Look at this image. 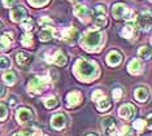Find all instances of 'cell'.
<instances>
[{
    "label": "cell",
    "instance_id": "8",
    "mask_svg": "<svg viewBox=\"0 0 152 136\" xmlns=\"http://www.w3.org/2000/svg\"><path fill=\"white\" fill-rule=\"evenodd\" d=\"M118 114L121 118H124V119H126V121H130V119H133V117L137 114V109H135V106L131 105V104H124V105L120 108Z\"/></svg>",
    "mask_w": 152,
    "mask_h": 136
},
{
    "label": "cell",
    "instance_id": "37",
    "mask_svg": "<svg viewBox=\"0 0 152 136\" xmlns=\"http://www.w3.org/2000/svg\"><path fill=\"white\" fill-rule=\"evenodd\" d=\"M16 0H3V4H4V7H7V8H9V7H12L13 4H15Z\"/></svg>",
    "mask_w": 152,
    "mask_h": 136
},
{
    "label": "cell",
    "instance_id": "10",
    "mask_svg": "<svg viewBox=\"0 0 152 136\" xmlns=\"http://www.w3.org/2000/svg\"><path fill=\"white\" fill-rule=\"evenodd\" d=\"M82 101V93L79 91H73V92L68 93L66 96V105L68 108H74L81 104Z\"/></svg>",
    "mask_w": 152,
    "mask_h": 136
},
{
    "label": "cell",
    "instance_id": "40",
    "mask_svg": "<svg viewBox=\"0 0 152 136\" xmlns=\"http://www.w3.org/2000/svg\"><path fill=\"white\" fill-rule=\"evenodd\" d=\"M1 29H3V22L0 21V30H1Z\"/></svg>",
    "mask_w": 152,
    "mask_h": 136
},
{
    "label": "cell",
    "instance_id": "29",
    "mask_svg": "<svg viewBox=\"0 0 152 136\" xmlns=\"http://www.w3.org/2000/svg\"><path fill=\"white\" fill-rule=\"evenodd\" d=\"M21 26L25 29L26 31H31L33 30V21L30 18H23L21 21Z\"/></svg>",
    "mask_w": 152,
    "mask_h": 136
},
{
    "label": "cell",
    "instance_id": "30",
    "mask_svg": "<svg viewBox=\"0 0 152 136\" xmlns=\"http://www.w3.org/2000/svg\"><path fill=\"white\" fill-rule=\"evenodd\" d=\"M92 100H94L95 101V103H98V101L99 100H102V99H104V97H107L105 96V93L104 92H103V91L102 89H96L95 91V92L94 93H92Z\"/></svg>",
    "mask_w": 152,
    "mask_h": 136
},
{
    "label": "cell",
    "instance_id": "28",
    "mask_svg": "<svg viewBox=\"0 0 152 136\" xmlns=\"http://www.w3.org/2000/svg\"><path fill=\"white\" fill-rule=\"evenodd\" d=\"M11 68V60L7 56L0 57V69H9Z\"/></svg>",
    "mask_w": 152,
    "mask_h": 136
},
{
    "label": "cell",
    "instance_id": "17",
    "mask_svg": "<svg viewBox=\"0 0 152 136\" xmlns=\"http://www.w3.org/2000/svg\"><path fill=\"white\" fill-rule=\"evenodd\" d=\"M137 34V25L133 22H129L127 25L124 27L122 30H121V36L126 38V39H131V38H134Z\"/></svg>",
    "mask_w": 152,
    "mask_h": 136
},
{
    "label": "cell",
    "instance_id": "6",
    "mask_svg": "<svg viewBox=\"0 0 152 136\" xmlns=\"http://www.w3.org/2000/svg\"><path fill=\"white\" fill-rule=\"evenodd\" d=\"M46 78H34L29 82L27 84V88H29L30 92L34 93H40L43 92V89L46 88Z\"/></svg>",
    "mask_w": 152,
    "mask_h": 136
},
{
    "label": "cell",
    "instance_id": "19",
    "mask_svg": "<svg viewBox=\"0 0 152 136\" xmlns=\"http://www.w3.org/2000/svg\"><path fill=\"white\" fill-rule=\"evenodd\" d=\"M121 61H122V56L117 51L109 52L108 56H107V62H108L109 66H117L121 64Z\"/></svg>",
    "mask_w": 152,
    "mask_h": 136
},
{
    "label": "cell",
    "instance_id": "35",
    "mask_svg": "<svg viewBox=\"0 0 152 136\" xmlns=\"http://www.w3.org/2000/svg\"><path fill=\"white\" fill-rule=\"evenodd\" d=\"M121 96H122V91H121L120 88L113 89V99H115V100H120Z\"/></svg>",
    "mask_w": 152,
    "mask_h": 136
},
{
    "label": "cell",
    "instance_id": "39",
    "mask_svg": "<svg viewBox=\"0 0 152 136\" xmlns=\"http://www.w3.org/2000/svg\"><path fill=\"white\" fill-rule=\"evenodd\" d=\"M3 95H4V87L0 84V96H3Z\"/></svg>",
    "mask_w": 152,
    "mask_h": 136
},
{
    "label": "cell",
    "instance_id": "5",
    "mask_svg": "<svg viewBox=\"0 0 152 136\" xmlns=\"http://www.w3.org/2000/svg\"><path fill=\"white\" fill-rule=\"evenodd\" d=\"M107 9L104 5H96L95 8V17H94V23L99 27H103L107 25Z\"/></svg>",
    "mask_w": 152,
    "mask_h": 136
},
{
    "label": "cell",
    "instance_id": "4",
    "mask_svg": "<svg viewBox=\"0 0 152 136\" xmlns=\"http://www.w3.org/2000/svg\"><path fill=\"white\" fill-rule=\"evenodd\" d=\"M102 127L104 131V136H120V132L117 130L116 122L113 118L107 117L102 121Z\"/></svg>",
    "mask_w": 152,
    "mask_h": 136
},
{
    "label": "cell",
    "instance_id": "38",
    "mask_svg": "<svg viewBox=\"0 0 152 136\" xmlns=\"http://www.w3.org/2000/svg\"><path fill=\"white\" fill-rule=\"evenodd\" d=\"M13 136H30V134H29V130H25L22 132H16Z\"/></svg>",
    "mask_w": 152,
    "mask_h": 136
},
{
    "label": "cell",
    "instance_id": "32",
    "mask_svg": "<svg viewBox=\"0 0 152 136\" xmlns=\"http://www.w3.org/2000/svg\"><path fill=\"white\" fill-rule=\"evenodd\" d=\"M144 127H146V121H143V119H138L134 122V128H135L137 131H143L144 130Z\"/></svg>",
    "mask_w": 152,
    "mask_h": 136
},
{
    "label": "cell",
    "instance_id": "7",
    "mask_svg": "<svg viewBox=\"0 0 152 136\" xmlns=\"http://www.w3.org/2000/svg\"><path fill=\"white\" fill-rule=\"evenodd\" d=\"M33 56L31 55H29V53H26V52H20V53H17L16 56V62H17V65L20 66V68H22V69H27V68H30L33 64Z\"/></svg>",
    "mask_w": 152,
    "mask_h": 136
},
{
    "label": "cell",
    "instance_id": "31",
    "mask_svg": "<svg viewBox=\"0 0 152 136\" xmlns=\"http://www.w3.org/2000/svg\"><path fill=\"white\" fill-rule=\"evenodd\" d=\"M7 117H8V108H7V105L0 103V121H4Z\"/></svg>",
    "mask_w": 152,
    "mask_h": 136
},
{
    "label": "cell",
    "instance_id": "23",
    "mask_svg": "<svg viewBox=\"0 0 152 136\" xmlns=\"http://www.w3.org/2000/svg\"><path fill=\"white\" fill-rule=\"evenodd\" d=\"M3 79H4V82L7 83V84H9V86L15 84V83H16V79H17L16 73H15V71H12V70L7 71L5 74L3 75Z\"/></svg>",
    "mask_w": 152,
    "mask_h": 136
},
{
    "label": "cell",
    "instance_id": "16",
    "mask_svg": "<svg viewBox=\"0 0 152 136\" xmlns=\"http://www.w3.org/2000/svg\"><path fill=\"white\" fill-rule=\"evenodd\" d=\"M17 121L20 123H26V122H30L33 119V113L26 108H22V109L17 110Z\"/></svg>",
    "mask_w": 152,
    "mask_h": 136
},
{
    "label": "cell",
    "instance_id": "3",
    "mask_svg": "<svg viewBox=\"0 0 152 136\" xmlns=\"http://www.w3.org/2000/svg\"><path fill=\"white\" fill-rule=\"evenodd\" d=\"M112 16L115 17L116 20L125 18L126 21H129V22H131L133 20H135V12L129 9L125 4H122V3H117V4L113 5Z\"/></svg>",
    "mask_w": 152,
    "mask_h": 136
},
{
    "label": "cell",
    "instance_id": "42",
    "mask_svg": "<svg viewBox=\"0 0 152 136\" xmlns=\"http://www.w3.org/2000/svg\"><path fill=\"white\" fill-rule=\"evenodd\" d=\"M72 1H74V0H72Z\"/></svg>",
    "mask_w": 152,
    "mask_h": 136
},
{
    "label": "cell",
    "instance_id": "27",
    "mask_svg": "<svg viewBox=\"0 0 152 136\" xmlns=\"http://www.w3.org/2000/svg\"><path fill=\"white\" fill-rule=\"evenodd\" d=\"M58 104V100L56 99V97H48V99L44 100V105H46V108H48V109H53V108H56Z\"/></svg>",
    "mask_w": 152,
    "mask_h": 136
},
{
    "label": "cell",
    "instance_id": "20",
    "mask_svg": "<svg viewBox=\"0 0 152 136\" xmlns=\"http://www.w3.org/2000/svg\"><path fill=\"white\" fill-rule=\"evenodd\" d=\"M47 61L52 62V64H56L57 66H64L65 64H66V56L64 55V52L57 51L56 53H55V56H52V57H51L50 60H47Z\"/></svg>",
    "mask_w": 152,
    "mask_h": 136
},
{
    "label": "cell",
    "instance_id": "41",
    "mask_svg": "<svg viewBox=\"0 0 152 136\" xmlns=\"http://www.w3.org/2000/svg\"><path fill=\"white\" fill-rule=\"evenodd\" d=\"M87 136H96V135H94V134H90V135H87Z\"/></svg>",
    "mask_w": 152,
    "mask_h": 136
},
{
    "label": "cell",
    "instance_id": "14",
    "mask_svg": "<svg viewBox=\"0 0 152 136\" xmlns=\"http://www.w3.org/2000/svg\"><path fill=\"white\" fill-rule=\"evenodd\" d=\"M55 35H56V29H55V27H51V26L43 27V30L39 33V40L40 41H48V40L52 39Z\"/></svg>",
    "mask_w": 152,
    "mask_h": 136
},
{
    "label": "cell",
    "instance_id": "18",
    "mask_svg": "<svg viewBox=\"0 0 152 136\" xmlns=\"http://www.w3.org/2000/svg\"><path fill=\"white\" fill-rule=\"evenodd\" d=\"M25 17H26V10H25V8H22L21 5L16 7V8H13L11 10V18H12V21H15V22H20V21H22Z\"/></svg>",
    "mask_w": 152,
    "mask_h": 136
},
{
    "label": "cell",
    "instance_id": "25",
    "mask_svg": "<svg viewBox=\"0 0 152 136\" xmlns=\"http://www.w3.org/2000/svg\"><path fill=\"white\" fill-rule=\"evenodd\" d=\"M21 43L23 47H31V45L34 44V41H33V35L30 33H27V34H23L22 38H21Z\"/></svg>",
    "mask_w": 152,
    "mask_h": 136
},
{
    "label": "cell",
    "instance_id": "33",
    "mask_svg": "<svg viewBox=\"0 0 152 136\" xmlns=\"http://www.w3.org/2000/svg\"><path fill=\"white\" fill-rule=\"evenodd\" d=\"M39 25L42 26V27L51 26V25H52V20H51L50 17H42V18L39 20Z\"/></svg>",
    "mask_w": 152,
    "mask_h": 136
},
{
    "label": "cell",
    "instance_id": "21",
    "mask_svg": "<svg viewBox=\"0 0 152 136\" xmlns=\"http://www.w3.org/2000/svg\"><path fill=\"white\" fill-rule=\"evenodd\" d=\"M134 95H135V99L139 103H144V101H147L148 96H150V92H148V89L146 87H139V88H137Z\"/></svg>",
    "mask_w": 152,
    "mask_h": 136
},
{
    "label": "cell",
    "instance_id": "24",
    "mask_svg": "<svg viewBox=\"0 0 152 136\" xmlns=\"http://www.w3.org/2000/svg\"><path fill=\"white\" fill-rule=\"evenodd\" d=\"M138 55H139L140 58L148 60V58L151 57V48L147 47V45H143V47L139 48V51H138Z\"/></svg>",
    "mask_w": 152,
    "mask_h": 136
},
{
    "label": "cell",
    "instance_id": "11",
    "mask_svg": "<svg viewBox=\"0 0 152 136\" xmlns=\"http://www.w3.org/2000/svg\"><path fill=\"white\" fill-rule=\"evenodd\" d=\"M138 25L140 26V29H143L146 31L151 29V12L150 10L140 13V16L138 17Z\"/></svg>",
    "mask_w": 152,
    "mask_h": 136
},
{
    "label": "cell",
    "instance_id": "9",
    "mask_svg": "<svg viewBox=\"0 0 152 136\" xmlns=\"http://www.w3.org/2000/svg\"><path fill=\"white\" fill-rule=\"evenodd\" d=\"M74 15L75 17H78L82 22H87L90 20V15H91V10L85 5H75L74 7Z\"/></svg>",
    "mask_w": 152,
    "mask_h": 136
},
{
    "label": "cell",
    "instance_id": "22",
    "mask_svg": "<svg viewBox=\"0 0 152 136\" xmlns=\"http://www.w3.org/2000/svg\"><path fill=\"white\" fill-rule=\"evenodd\" d=\"M112 106V103L107 99V97H104V99L99 100L98 103H96V108H98L99 111H107L109 109V108Z\"/></svg>",
    "mask_w": 152,
    "mask_h": 136
},
{
    "label": "cell",
    "instance_id": "36",
    "mask_svg": "<svg viewBox=\"0 0 152 136\" xmlns=\"http://www.w3.org/2000/svg\"><path fill=\"white\" fill-rule=\"evenodd\" d=\"M120 135H122V136H127V135H130V127H129V126H124L122 128H121Z\"/></svg>",
    "mask_w": 152,
    "mask_h": 136
},
{
    "label": "cell",
    "instance_id": "2",
    "mask_svg": "<svg viewBox=\"0 0 152 136\" xmlns=\"http://www.w3.org/2000/svg\"><path fill=\"white\" fill-rule=\"evenodd\" d=\"M104 41V35L100 31L90 30L86 34H83L81 39V45L88 52H98Z\"/></svg>",
    "mask_w": 152,
    "mask_h": 136
},
{
    "label": "cell",
    "instance_id": "26",
    "mask_svg": "<svg viewBox=\"0 0 152 136\" xmlns=\"http://www.w3.org/2000/svg\"><path fill=\"white\" fill-rule=\"evenodd\" d=\"M9 47H11V40H9V38L7 35L0 36V51H7V49H9Z\"/></svg>",
    "mask_w": 152,
    "mask_h": 136
},
{
    "label": "cell",
    "instance_id": "13",
    "mask_svg": "<svg viewBox=\"0 0 152 136\" xmlns=\"http://www.w3.org/2000/svg\"><path fill=\"white\" fill-rule=\"evenodd\" d=\"M66 124V117L64 114L58 113V114H55L51 119V126H52L55 130H63Z\"/></svg>",
    "mask_w": 152,
    "mask_h": 136
},
{
    "label": "cell",
    "instance_id": "1",
    "mask_svg": "<svg viewBox=\"0 0 152 136\" xmlns=\"http://www.w3.org/2000/svg\"><path fill=\"white\" fill-rule=\"evenodd\" d=\"M74 74L77 75L79 81L91 82L98 76L99 68L95 62L88 61L86 58H79L74 65Z\"/></svg>",
    "mask_w": 152,
    "mask_h": 136
},
{
    "label": "cell",
    "instance_id": "12",
    "mask_svg": "<svg viewBox=\"0 0 152 136\" xmlns=\"http://www.w3.org/2000/svg\"><path fill=\"white\" fill-rule=\"evenodd\" d=\"M77 38H79V31L75 27H68L63 31V39L68 43H74Z\"/></svg>",
    "mask_w": 152,
    "mask_h": 136
},
{
    "label": "cell",
    "instance_id": "34",
    "mask_svg": "<svg viewBox=\"0 0 152 136\" xmlns=\"http://www.w3.org/2000/svg\"><path fill=\"white\" fill-rule=\"evenodd\" d=\"M33 7H43L48 3V0H27Z\"/></svg>",
    "mask_w": 152,
    "mask_h": 136
},
{
    "label": "cell",
    "instance_id": "15",
    "mask_svg": "<svg viewBox=\"0 0 152 136\" xmlns=\"http://www.w3.org/2000/svg\"><path fill=\"white\" fill-rule=\"evenodd\" d=\"M127 69H129V73L133 75H138L140 74L142 71H143V62L140 60H138V58H134V60L130 61L129 66H127Z\"/></svg>",
    "mask_w": 152,
    "mask_h": 136
}]
</instances>
